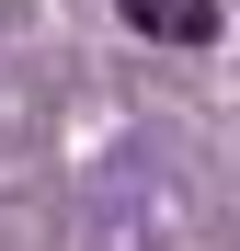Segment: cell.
Wrapping results in <instances>:
<instances>
[{
    "instance_id": "6da1fadb",
    "label": "cell",
    "mask_w": 240,
    "mask_h": 251,
    "mask_svg": "<svg viewBox=\"0 0 240 251\" xmlns=\"http://www.w3.org/2000/svg\"><path fill=\"white\" fill-rule=\"evenodd\" d=\"M114 12L160 46H217V0H114Z\"/></svg>"
}]
</instances>
